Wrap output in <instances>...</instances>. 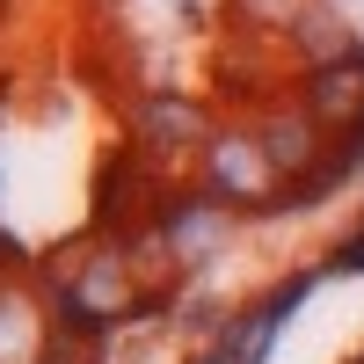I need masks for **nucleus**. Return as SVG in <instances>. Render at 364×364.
Returning <instances> with one entry per match:
<instances>
[{"instance_id":"nucleus-4","label":"nucleus","mask_w":364,"mask_h":364,"mask_svg":"<svg viewBox=\"0 0 364 364\" xmlns=\"http://www.w3.org/2000/svg\"><path fill=\"white\" fill-rule=\"evenodd\" d=\"M306 117H314L321 132H343V124L364 117V51H343V58H328V66H314Z\"/></svg>"},{"instance_id":"nucleus-5","label":"nucleus","mask_w":364,"mask_h":364,"mask_svg":"<svg viewBox=\"0 0 364 364\" xmlns=\"http://www.w3.org/2000/svg\"><path fill=\"white\" fill-rule=\"evenodd\" d=\"M44 357H51V328H44L37 291L0 277V364H44Z\"/></svg>"},{"instance_id":"nucleus-7","label":"nucleus","mask_w":364,"mask_h":364,"mask_svg":"<svg viewBox=\"0 0 364 364\" xmlns=\"http://www.w3.org/2000/svg\"><path fill=\"white\" fill-rule=\"evenodd\" d=\"M139 124H146V139H154L161 154H182V146H197V139H204V117H197L190 102H146Z\"/></svg>"},{"instance_id":"nucleus-2","label":"nucleus","mask_w":364,"mask_h":364,"mask_svg":"<svg viewBox=\"0 0 364 364\" xmlns=\"http://www.w3.org/2000/svg\"><path fill=\"white\" fill-rule=\"evenodd\" d=\"M204 182H211V204H240V211H269V204H284V175L269 168L262 154V139L255 132H219L204 146Z\"/></svg>"},{"instance_id":"nucleus-8","label":"nucleus","mask_w":364,"mask_h":364,"mask_svg":"<svg viewBox=\"0 0 364 364\" xmlns=\"http://www.w3.org/2000/svg\"><path fill=\"white\" fill-rule=\"evenodd\" d=\"M336 269H357V277H364V233H357V240H350V248L336 255Z\"/></svg>"},{"instance_id":"nucleus-6","label":"nucleus","mask_w":364,"mask_h":364,"mask_svg":"<svg viewBox=\"0 0 364 364\" xmlns=\"http://www.w3.org/2000/svg\"><path fill=\"white\" fill-rule=\"evenodd\" d=\"M255 139H262L269 168H277L284 182H291V175H306V168H321V124H314L306 109H277Z\"/></svg>"},{"instance_id":"nucleus-3","label":"nucleus","mask_w":364,"mask_h":364,"mask_svg":"<svg viewBox=\"0 0 364 364\" xmlns=\"http://www.w3.org/2000/svg\"><path fill=\"white\" fill-rule=\"evenodd\" d=\"M226 240H233V211L211 204V197H182V204L161 211V255L175 269H204Z\"/></svg>"},{"instance_id":"nucleus-1","label":"nucleus","mask_w":364,"mask_h":364,"mask_svg":"<svg viewBox=\"0 0 364 364\" xmlns=\"http://www.w3.org/2000/svg\"><path fill=\"white\" fill-rule=\"evenodd\" d=\"M139 306V269L124 248H87L66 277H58V314L73 328H109Z\"/></svg>"}]
</instances>
